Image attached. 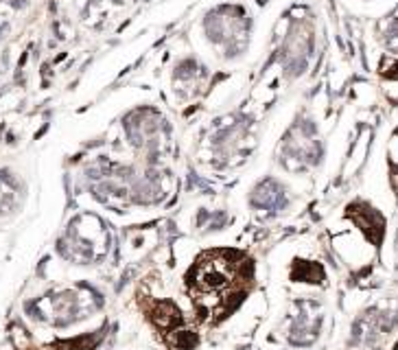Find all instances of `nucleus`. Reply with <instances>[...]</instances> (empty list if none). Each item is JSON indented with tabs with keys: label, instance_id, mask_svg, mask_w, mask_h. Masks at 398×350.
Wrapping results in <instances>:
<instances>
[{
	"label": "nucleus",
	"instance_id": "1",
	"mask_svg": "<svg viewBox=\"0 0 398 350\" xmlns=\"http://www.w3.org/2000/svg\"><path fill=\"white\" fill-rule=\"evenodd\" d=\"M247 263H234V254L230 252H208L197 261L191 270L188 287L201 317L210 319L212 315H221L230 307V298L241 300L243 282Z\"/></svg>",
	"mask_w": 398,
	"mask_h": 350
}]
</instances>
